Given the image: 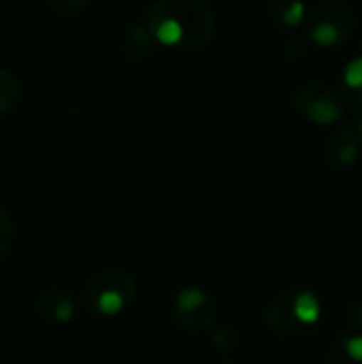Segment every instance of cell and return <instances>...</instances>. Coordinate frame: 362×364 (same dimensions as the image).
Masks as SVG:
<instances>
[{
    "mask_svg": "<svg viewBox=\"0 0 362 364\" xmlns=\"http://www.w3.org/2000/svg\"><path fill=\"white\" fill-rule=\"evenodd\" d=\"M145 26L162 47L192 51L213 38L218 23L203 0H156L147 11Z\"/></svg>",
    "mask_w": 362,
    "mask_h": 364,
    "instance_id": "cell-1",
    "label": "cell"
},
{
    "mask_svg": "<svg viewBox=\"0 0 362 364\" xmlns=\"http://www.w3.org/2000/svg\"><path fill=\"white\" fill-rule=\"evenodd\" d=\"M137 299V279L119 267L98 271L83 288V301L94 316L115 318Z\"/></svg>",
    "mask_w": 362,
    "mask_h": 364,
    "instance_id": "cell-2",
    "label": "cell"
},
{
    "mask_svg": "<svg viewBox=\"0 0 362 364\" xmlns=\"http://www.w3.org/2000/svg\"><path fill=\"white\" fill-rule=\"evenodd\" d=\"M309 41L322 49L344 45L354 32V13L339 0H324L307 15Z\"/></svg>",
    "mask_w": 362,
    "mask_h": 364,
    "instance_id": "cell-3",
    "label": "cell"
},
{
    "mask_svg": "<svg viewBox=\"0 0 362 364\" xmlns=\"http://www.w3.org/2000/svg\"><path fill=\"white\" fill-rule=\"evenodd\" d=\"M220 307L218 301L198 286L181 288L171 301L173 320L190 333H205L218 320Z\"/></svg>",
    "mask_w": 362,
    "mask_h": 364,
    "instance_id": "cell-4",
    "label": "cell"
},
{
    "mask_svg": "<svg viewBox=\"0 0 362 364\" xmlns=\"http://www.w3.org/2000/svg\"><path fill=\"white\" fill-rule=\"evenodd\" d=\"M297 111L316 126H335L346 117V105L337 90L329 83L312 81L299 87L294 96Z\"/></svg>",
    "mask_w": 362,
    "mask_h": 364,
    "instance_id": "cell-5",
    "label": "cell"
},
{
    "mask_svg": "<svg viewBox=\"0 0 362 364\" xmlns=\"http://www.w3.org/2000/svg\"><path fill=\"white\" fill-rule=\"evenodd\" d=\"M267 326L277 337H297L305 333V324L297 314V290L280 292L267 307Z\"/></svg>",
    "mask_w": 362,
    "mask_h": 364,
    "instance_id": "cell-6",
    "label": "cell"
},
{
    "mask_svg": "<svg viewBox=\"0 0 362 364\" xmlns=\"http://www.w3.org/2000/svg\"><path fill=\"white\" fill-rule=\"evenodd\" d=\"M326 162L333 168H350L358 162L361 156V143L354 134V130H339L326 141Z\"/></svg>",
    "mask_w": 362,
    "mask_h": 364,
    "instance_id": "cell-7",
    "label": "cell"
},
{
    "mask_svg": "<svg viewBox=\"0 0 362 364\" xmlns=\"http://www.w3.org/2000/svg\"><path fill=\"white\" fill-rule=\"evenodd\" d=\"M38 314L49 324H68L77 316L75 301L64 290H47L38 296Z\"/></svg>",
    "mask_w": 362,
    "mask_h": 364,
    "instance_id": "cell-8",
    "label": "cell"
},
{
    "mask_svg": "<svg viewBox=\"0 0 362 364\" xmlns=\"http://www.w3.org/2000/svg\"><path fill=\"white\" fill-rule=\"evenodd\" d=\"M154 45L156 41L149 34L147 26H141V23H132L122 36V53L130 62H141L147 55H151Z\"/></svg>",
    "mask_w": 362,
    "mask_h": 364,
    "instance_id": "cell-9",
    "label": "cell"
},
{
    "mask_svg": "<svg viewBox=\"0 0 362 364\" xmlns=\"http://www.w3.org/2000/svg\"><path fill=\"white\" fill-rule=\"evenodd\" d=\"M269 17L282 30H294L307 19V6L303 0H271Z\"/></svg>",
    "mask_w": 362,
    "mask_h": 364,
    "instance_id": "cell-10",
    "label": "cell"
},
{
    "mask_svg": "<svg viewBox=\"0 0 362 364\" xmlns=\"http://www.w3.org/2000/svg\"><path fill=\"white\" fill-rule=\"evenodd\" d=\"M344 105L356 113H362V55H356L348 62L341 79V92H339Z\"/></svg>",
    "mask_w": 362,
    "mask_h": 364,
    "instance_id": "cell-11",
    "label": "cell"
},
{
    "mask_svg": "<svg viewBox=\"0 0 362 364\" xmlns=\"http://www.w3.org/2000/svg\"><path fill=\"white\" fill-rule=\"evenodd\" d=\"M326 364H362V335L339 339L326 354Z\"/></svg>",
    "mask_w": 362,
    "mask_h": 364,
    "instance_id": "cell-12",
    "label": "cell"
},
{
    "mask_svg": "<svg viewBox=\"0 0 362 364\" xmlns=\"http://www.w3.org/2000/svg\"><path fill=\"white\" fill-rule=\"evenodd\" d=\"M21 98V83L15 73L0 68V115L9 113Z\"/></svg>",
    "mask_w": 362,
    "mask_h": 364,
    "instance_id": "cell-13",
    "label": "cell"
},
{
    "mask_svg": "<svg viewBox=\"0 0 362 364\" xmlns=\"http://www.w3.org/2000/svg\"><path fill=\"white\" fill-rule=\"evenodd\" d=\"M297 314L305 326L316 324L320 318V301L316 299V294L307 290H301V292L297 290Z\"/></svg>",
    "mask_w": 362,
    "mask_h": 364,
    "instance_id": "cell-14",
    "label": "cell"
},
{
    "mask_svg": "<svg viewBox=\"0 0 362 364\" xmlns=\"http://www.w3.org/2000/svg\"><path fill=\"white\" fill-rule=\"evenodd\" d=\"M45 4L62 17H75L87 6V0H45Z\"/></svg>",
    "mask_w": 362,
    "mask_h": 364,
    "instance_id": "cell-15",
    "label": "cell"
},
{
    "mask_svg": "<svg viewBox=\"0 0 362 364\" xmlns=\"http://www.w3.org/2000/svg\"><path fill=\"white\" fill-rule=\"evenodd\" d=\"M15 230H13V220L9 215V211L0 205V258L11 250Z\"/></svg>",
    "mask_w": 362,
    "mask_h": 364,
    "instance_id": "cell-16",
    "label": "cell"
},
{
    "mask_svg": "<svg viewBox=\"0 0 362 364\" xmlns=\"http://www.w3.org/2000/svg\"><path fill=\"white\" fill-rule=\"evenodd\" d=\"M346 320L352 328L362 331V292L354 294L350 301H348V307H346Z\"/></svg>",
    "mask_w": 362,
    "mask_h": 364,
    "instance_id": "cell-17",
    "label": "cell"
},
{
    "mask_svg": "<svg viewBox=\"0 0 362 364\" xmlns=\"http://www.w3.org/2000/svg\"><path fill=\"white\" fill-rule=\"evenodd\" d=\"M354 134H356V139H358V143L362 145V117L354 124Z\"/></svg>",
    "mask_w": 362,
    "mask_h": 364,
    "instance_id": "cell-18",
    "label": "cell"
}]
</instances>
